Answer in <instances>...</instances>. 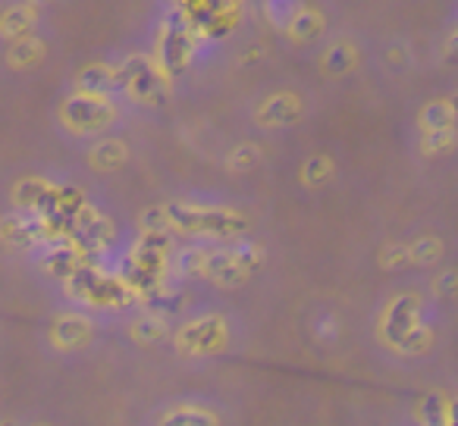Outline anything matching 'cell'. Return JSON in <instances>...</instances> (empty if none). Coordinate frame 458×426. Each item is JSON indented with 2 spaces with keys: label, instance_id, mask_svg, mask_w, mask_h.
Here are the masks:
<instances>
[{
  "label": "cell",
  "instance_id": "1",
  "mask_svg": "<svg viewBox=\"0 0 458 426\" xmlns=\"http://www.w3.org/2000/svg\"><path fill=\"white\" fill-rule=\"evenodd\" d=\"M166 223L195 236H239L245 232V217L220 207H195V204H166Z\"/></svg>",
  "mask_w": 458,
  "mask_h": 426
},
{
  "label": "cell",
  "instance_id": "2",
  "mask_svg": "<svg viewBox=\"0 0 458 426\" xmlns=\"http://www.w3.org/2000/svg\"><path fill=\"white\" fill-rule=\"evenodd\" d=\"M383 330H386L389 345L402 351H427L433 342V332L420 323V301L414 295H399L389 305L386 317H383Z\"/></svg>",
  "mask_w": 458,
  "mask_h": 426
},
{
  "label": "cell",
  "instance_id": "3",
  "mask_svg": "<svg viewBox=\"0 0 458 426\" xmlns=\"http://www.w3.org/2000/svg\"><path fill=\"white\" fill-rule=\"evenodd\" d=\"M258 263H261V251L251 242H236L229 248L208 251L201 273H208L210 280L223 282V286H233V282H242Z\"/></svg>",
  "mask_w": 458,
  "mask_h": 426
},
{
  "label": "cell",
  "instance_id": "4",
  "mask_svg": "<svg viewBox=\"0 0 458 426\" xmlns=\"http://www.w3.org/2000/svg\"><path fill=\"white\" fill-rule=\"evenodd\" d=\"M116 85L129 91L132 97L145 104H164L166 101V82L160 70L145 57H129L116 72Z\"/></svg>",
  "mask_w": 458,
  "mask_h": 426
},
{
  "label": "cell",
  "instance_id": "5",
  "mask_svg": "<svg viewBox=\"0 0 458 426\" xmlns=\"http://www.w3.org/2000/svg\"><path fill=\"white\" fill-rule=\"evenodd\" d=\"M116 110L107 97H91V95H72L64 104V122L72 132H101L114 122Z\"/></svg>",
  "mask_w": 458,
  "mask_h": 426
},
{
  "label": "cell",
  "instance_id": "6",
  "mask_svg": "<svg viewBox=\"0 0 458 426\" xmlns=\"http://www.w3.org/2000/svg\"><path fill=\"white\" fill-rule=\"evenodd\" d=\"M223 338H226V326L220 317H198L179 332V348L189 355H204V351L220 348Z\"/></svg>",
  "mask_w": 458,
  "mask_h": 426
},
{
  "label": "cell",
  "instance_id": "7",
  "mask_svg": "<svg viewBox=\"0 0 458 426\" xmlns=\"http://www.w3.org/2000/svg\"><path fill=\"white\" fill-rule=\"evenodd\" d=\"M191 45H195V32H191L189 20H170L164 26V41H160V66L166 70L185 66Z\"/></svg>",
  "mask_w": 458,
  "mask_h": 426
},
{
  "label": "cell",
  "instance_id": "8",
  "mask_svg": "<svg viewBox=\"0 0 458 426\" xmlns=\"http://www.w3.org/2000/svg\"><path fill=\"white\" fill-rule=\"evenodd\" d=\"M0 236L13 245H35V242H47L51 230H47L45 217H38L35 210H29V213H16V217L4 220V223H0Z\"/></svg>",
  "mask_w": 458,
  "mask_h": 426
},
{
  "label": "cell",
  "instance_id": "9",
  "mask_svg": "<svg viewBox=\"0 0 458 426\" xmlns=\"http://www.w3.org/2000/svg\"><path fill=\"white\" fill-rule=\"evenodd\" d=\"M41 263H45L51 273H60L66 280V276H72L79 267H82V251H79L70 238L51 236V238H47V248H45Z\"/></svg>",
  "mask_w": 458,
  "mask_h": 426
},
{
  "label": "cell",
  "instance_id": "10",
  "mask_svg": "<svg viewBox=\"0 0 458 426\" xmlns=\"http://www.w3.org/2000/svg\"><path fill=\"white\" fill-rule=\"evenodd\" d=\"M116 85V72L107 70L104 63H91L79 72V95L91 97H107V91Z\"/></svg>",
  "mask_w": 458,
  "mask_h": 426
},
{
  "label": "cell",
  "instance_id": "11",
  "mask_svg": "<svg viewBox=\"0 0 458 426\" xmlns=\"http://www.w3.org/2000/svg\"><path fill=\"white\" fill-rule=\"evenodd\" d=\"M54 342L60 345V348H79V345L89 342V323H85L82 317H72V313H66V317H60L57 323H54Z\"/></svg>",
  "mask_w": 458,
  "mask_h": 426
},
{
  "label": "cell",
  "instance_id": "12",
  "mask_svg": "<svg viewBox=\"0 0 458 426\" xmlns=\"http://www.w3.org/2000/svg\"><path fill=\"white\" fill-rule=\"evenodd\" d=\"M32 22H35V7L16 4V7H7L4 16H0V35H7V38H26Z\"/></svg>",
  "mask_w": 458,
  "mask_h": 426
},
{
  "label": "cell",
  "instance_id": "13",
  "mask_svg": "<svg viewBox=\"0 0 458 426\" xmlns=\"http://www.w3.org/2000/svg\"><path fill=\"white\" fill-rule=\"evenodd\" d=\"M295 116H299V101H295L293 95H274L261 107L258 120H261L264 126H280V122H293Z\"/></svg>",
  "mask_w": 458,
  "mask_h": 426
},
{
  "label": "cell",
  "instance_id": "14",
  "mask_svg": "<svg viewBox=\"0 0 458 426\" xmlns=\"http://www.w3.org/2000/svg\"><path fill=\"white\" fill-rule=\"evenodd\" d=\"M418 417L424 426H449L452 420V401L439 392H430L418 407Z\"/></svg>",
  "mask_w": 458,
  "mask_h": 426
},
{
  "label": "cell",
  "instance_id": "15",
  "mask_svg": "<svg viewBox=\"0 0 458 426\" xmlns=\"http://www.w3.org/2000/svg\"><path fill=\"white\" fill-rule=\"evenodd\" d=\"M286 29L295 41H308V38H314V35H320V29H324V16H320L318 10H295V13L289 16Z\"/></svg>",
  "mask_w": 458,
  "mask_h": 426
},
{
  "label": "cell",
  "instance_id": "16",
  "mask_svg": "<svg viewBox=\"0 0 458 426\" xmlns=\"http://www.w3.org/2000/svg\"><path fill=\"white\" fill-rule=\"evenodd\" d=\"M452 104L449 101H433L424 107V113H420V122H424L427 132H449L452 129Z\"/></svg>",
  "mask_w": 458,
  "mask_h": 426
},
{
  "label": "cell",
  "instance_id": "17",
  "mask_svg": "<svg viewBox=\"0 0 458 426\" xmlns=\"http://www.w3.org/2000/svg\"><path fill=\"white\" fill-rule=\"evenodd\" d=\"M126 160V147L120 141H98L95 151H91V163L101 166V170H116V166Z\"/></svg>",
  "mask_w": 458,
  "mask_h": 426
},
{
  "label": "cell",
  "instance_id": "18",
  "mask_svg": "<svg viewBox=\"0 0 458 426\" xmlns=\"http://www.w3.org/2000/svg\"><path fill=\"white\" fill-rule=\"evenodd\" d=\"M132 336H135V342H141V345L160 342V338L166 336L164 317H157V313H148V317H141L139 323L132 326Z\"/></svg>",
  "mask_w": 458,
  "mask_h": 426
},
{
  "label": "cell",
  "instance_id": "19",
  "mask_svg": "<svg viewBox=\"0 0 458 426\" xmlns=\"http://www.w3.org/2000/svg\"><path fill=\"white\" fill-rule=\"evenodd\" d=\"M160 426H214V413L201 407H182V411H173Z\"/></svg>",
  "mask_w": 458,
  "mask_h": 426
},
{
  "label": "cell",
  "instance_id": "20",
  "mask_svg": "<svg viewBox=\"0 0 458 426\" xmlns=\"http://www.w3.org/2000/svg\"><path fill=\"white\" fill-rule=\"evenodd\" d=\"M324 66L327 72H349L352 66H355V51H352V45H333L330 51H327L324 57Z\"/></svg>",
  "mask_w": 458,
  "mask_h": 426
},
{
  "label": "cell",
  "instance_id": "21",
  "mask_svg": "<svg viewBox=\"0 0 458 426\" xmlns=\"http://www.w3.org/2000/svg\"><path fill=\"white\" fill-rule=\"evenodd\" d=\"M10 60H13V66H32L35 60H41V41L29 38V35L20 38L13 51H10Z\"/></svg>",
  "mask_w": 458,
  "mask_h": 426
},
{
  "label": "cell",
  "instance_id": "22",
  "mask_svg": "<svg viewBox=\"0 0 458 426\" xmlns=\"http://www.w3.org/2000/svg\"><path fill=\"white\" fill-rule=\"evenodd\" d=\"M204 255H208V251L204 248H185L182 255L176 257V270L179 273H201L204 270Z\"/></svg>",
  "mask_w": 458,
  "mask_h": 426
},
{
  "label": "cell",
  "instance_id": "23",
  "mask_svg": "<svg viewBox=\"0 0 458 426\" xmlns=\"http://www.w3.org/2000/svg\"><path fill=\"white\" fill-rule=\"evenodd\" d=\"M330 172H333L330 160H327V157H311L305 163V170H301V179H305V182H320V179H327Z\"/></svg>",
  "mask_w": 458,
  "mask_h": 426
},
{
  "label": "cell",
  "instance_id": "24",
  "mask_svg": "<svg viewBox=\"0 0 458 426\" xmlns=\"http://www.w3.org/2000/svg\"><path fill=\"white\" fill-rule=\"evenodd\" d=\"M408 257H414L418 263L433 261V257H439V242L437 238H420V242H414V248L408 251Z\"/></svg>",
  "mask_w": 458,
  "mask_h": 426
},
{
  "label": "cell",
  "instance_id": "25",
  "mask_svg": "<svg viewBox=\"0 0 458 426\" xmlns=\"http://www.w3.org/2000/svg\"><path fill=\"white\" fill-rule=\"evenodd\" d=\"M141 226H145V232H166L170 230V223H166V213H164V207H157V210H145V220H141Z\"/></svg>",
  "mask_w": 458,
  "mask_h": 426
},
{
  "label": "cell",
  "instance_id": "26",
  "mask_svg": "<svg viewBox=\"0 0 458 426\" xmlns=\"http://www.w3.org/2000/svg\"><path fill=\"white\" fill-rule=\"evenodd\" d=\"M452 147V129L449 132H427V138H424V151L427 154H437V151H449Z\"/></svg>",
  "mask_w": 458,
  "mask_h": 426
},
{
  "label": "cell",
  "instance_id": "27",
  "mask_svg": "<svg viewBox=\"0 0 458 426\" xmlns=\"http://www.w3.org/2000/svg\"><path fill=\"white\" fill-rule=\"evenodd\" d=\"M255 157H258L255 147H242V151H239V154H233V157H229V163L236 166V170H249L251 160H255Z\"/></svg>",
  "mask_w": 458,
  "mask_h": 426
},
{
  "label": "cell",
  "instance_id": "28",
  "mask_svg": "<svg viewBox=\"0 0 458 426\" xmlns=\"http://www.w3.org/2000/svg\"><path fill=\"white\" fill-rule=\"evenodd\" d=\"M452 282H455V273H443V280H439V295H452Z\"/></svg>",
  "mask_w": 458,
  "mask_h": 426
},
{
  "label": "cell",
  "instance_id": "29",
  "mask_svg": "<svg viewBox=\"0 0 458 426\" xmlns=\"http://www.w3.org/2000/svg\"><path fill=\"white\" fill-rule=\"evenodd\" d=\"M0 426H16V423H10V420H0Z\"/></svg>",
  "mask_w": 458,
  "mask_h": 426
}]
</instances>
